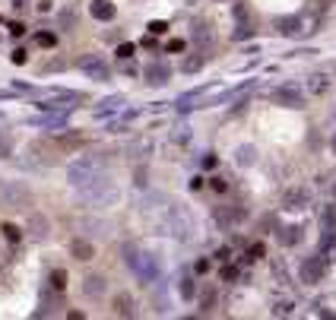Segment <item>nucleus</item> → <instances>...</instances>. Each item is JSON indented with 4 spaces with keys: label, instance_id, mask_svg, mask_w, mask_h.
<instances>
[{
    "label": "nucleus",
    "instance_id": "obj_25",
    "mask_svg": "<svg viewBox=\"0 0 336 320\" xmlns=\"http://www.w3.org/2000/svg\"><path fill=\"white\" fill-rule=\"evenodd\" d=\"M209 184H213V191H219V194H225V191H229V184H225V181H222V177H213V181H209Z\"/></svg>",
    "mask_w": 336,
    "mask_h": 320
},
{
    "label": "nucleus",
    "instance_id": "obj_11",
    "mask_svg": "<svg viewBox=\"0 0 336 320\" xmlns=\"http://www.w3.org/2000/svg\"><path fill=\"white\" fill-rule=\"evenodd\" d=\"M29 124L32 127H61V124H67V111H61V114H38V117H32Z\"/></svg>",
    "mask_w": 336,
    "mask_h": 320
},
{
    "label": "nucleus",
    "instance_id": "obj_6",
    "mask_svg": "<svg viewBox=\"0 0 336 320\" xmlns=\"http://www.w3.org/2000/svg\"><path fill=\"white\" fill-rule=\"evenodd\" d=\"M273 102L285 105V108H305V99H302V92H298L295 86H282V89H276V92H273Z\"/></svg>",
    "mask_w": 336,
    "mask_h": 320
},
{
    "label": "nucleus",
    "instance_id": "obj_18",
    "mask_svg": "<svg viewBox=\"0 0 336 320\" xmlns=\"http://www.w3.org/2000/svg\"><path fill=\"white\" fill-rule=\"evenodd\" d=\"M38 44H41V48H54V44H57V35H54V32H41V35H38Z\"/></svg>",
    "mask_w": 336,
    "mask_h": 320
},
{
    "label": "nucleus",
    "instance_id": "obj_20",
    "mask_svg": "<svg viewBox=\"0 0 336 320\" xmlns=\"http://www.w3.org/2000/svg\"><path fill=\"white\" fill-rule=\"evenodd\" d=\"M200 67H203V57H187V61H184V70H187V73H197Z\"/></svg>",
    "mask_w": 336,
    "mask_h": 320
},
{
    "label": "nucleus",
    "instance_id": "obj_34",
    "mask_svg": "<svg viewBox=\"0 0 336 320\" xmlns=\"http://www.w3.org/2000/svg\"><path fill=\"white\" fill-rule=\"evenodd\" d=\"M0 121H4V114H0Z\"/></svg>",
    "mask_w": 336,
    "mask_h": 320
},
{
    "label": "nucleus",
    "instance_id": "obj_13",
    "mask_svg": "<svg viewBox=\"0 0 336 320\" xmlns=\"http://www.w3.org/2000/svg\"><path fill=\"white\" fill-rule=\"evenodd\" d=\"M121 108H124V99H121V96H111V99H105L99 108H95V114L108 117V114H114V111H121Z\"/></svg>",
    "mask_w": 336,
    "mask_h": 320
},
{
    "label": "nucleus",
    "instance_id": "obj_19",
    "mask_svg": "<svg viewBox=\"0 0 336 320\" xmlns=\"http://www.w3.org/2000/svg\"><path fill=\"white\" fill-rule=\"evenodd\" d=\"M117 57H121V61H127V57H134V44L130 41H124V44H117V51H114Z\"/></svg>",
    "mask_w": 336,
    "mask_h": 320
},
{
    "label": "nucleus",
    "instance_id": "obj_3",
    "mask_svg": "<svg viewBox=\"0 0 336 320\" xmlns=\"http://www.w3.org/2000/svg\"><path fill=\"white\" fill-rule=\"evenodd\" d=\"M124 260H127V266L134 269V276L137 279H143V282H152L155 276H159V266H155V260L146 254V251H140V247H134V244H124Z\"/></svg>",
    "mask_w": 336,
    "mask_h": 320
},
{
    "label": "nucleus",
    "instance_id": "obj_17",
    "mask_svg": "<svg viewBox=\"0 0 336 320\" xmlns=\"http://www.w3.org/2000/svg\"><path fill=\"white\" fill-rule=\"evenodd\" d=\"M48 282H51V289H54V292H64V289H67V282H70V276H67V269H51Z\"/></svg>",
    "mask_w": 336,
    "mask_h": 320
},
{
    "label": "nucleus",
    "instance_id": "obj_31",
    "mask_svg": "<svg viewBox=\"0 0 336 320\" xmlns=\"http://www.w3.org/2000/svg\"><path fill=\"white\" fill-rule=\"evenodd\" d=\"M10 32H13V35H16V38H19V35H22V32H26V26H22V22H13V26H10Z\"/></svg>",
    "mask_w": 336,
    "mask_h": 320
},
{
    "label": "nucleus",
    "instance_id": "obj_5",
    "mask_svg": "<svg viewBox=\"0 0 336 320\" xmlns=\"http://www.w3.org/2000/svg\"><path fill=\"white\" fill-rule=\"evenodd\" d=\"M298 272H302V282H305V286H317V282L323 279V272H327V260H323L320 254H317V257H308Z\"/></svg>",
    "mask_w": 336,
    "mask_h": 320
},
{
    "label": "nucleus",
    "instance_id": "obj_26",
    "mask_svg": "<svg viewBox=\"0 0 336 320\" xmlns=\"http://www.w3.org/2000/svg\"><path fill=\"white\" fill-rule=\"evenodd\" d=\"M10 61H13L16 67H22V64H26V51H13V54H10Z\"/></svg>",
    "mask_w": 336,
    "mask_h": 320
},
{
    "label": "nucleus",
    "instance_id": "obj_32",
    "mask_svg": "<svg viewBox=\"0 0 336 320\" xmlns=\"http://www.w3.org/2000/svg\"><path fill=\"white\" fill-rule=\"evenodd\" d=\"M235 276H238V269H235V266H229V269H225V272H222V279H229V282H232Z\"/></svg>",
    "mask_w": 336,
    "mask_h": 320
},
{
    "label": "nucleus",
    "instance_id": "obj_33",
    "mask_svg": "<svg viewBox=\"0 0 336 320\" xmlns=\"http://www.w3.org/2000/svg\"><path fill=\"white\" fill-rule=\"evenodd\" d=\"M333 152H336V136H333Z\"/></svg>",
    "mask_w": 336,
    "mask_h": 320
},
{
    "label": "nucleus",
    "instance_id": "obj_28",
    "mask_svg": "<svg viewBox=\"0 0 336 320\" xmlns=\"http://www.w3.org/2000/svg\"><path fill=\"white\" fill-rule=\"evenodd\" d=\"M181 295H184V298L190 301V298H194V286H190V279H184V286H181Z\"/></svg>",
    "mask_w": 336,
    "mask_h": 320
},
{
    "label": "nucleus",
    "instance_id": "obj_27",
    "mask_svg": "<svg viewBox=\"0 0 336 320\" xmlns=\"http://www.w3.org/2000/svg\"><path fill=\"white\" fill-rule=\"evenodd\" d=\"M311 89H314V92H323V89H327V79H323V76H314V82H311Z\"/></svg>",
    "mask_w": 336,
    "mask_h": 320
},
{
    "label": "nucleus",
    "instance_id": "obj_10",
    "mask_svg": "<svg viewBox=\"0 0 336 320\" xmlns=\"http://www.w3.org/2000/svg\"><path fill=\"white\" fill-rule=\"evenodd\" d=\"M82 295H86V298H102L105 295V276H86L82 279Z\"/></svg>",
    "mask_w": 336,
    "mask_h": 320
},
{
    "label": "nucleus",
    "instance_id": "obj_24",
    "mask_svg": "<svg viewBox=\"0 0 336 320\" xmlns=\"http://www.w3.org/2000/svg\"><path fill=\"white\" fill-rule=\"evenodd\" d=\"M247 254H250V260H260L263 254H267V247H263V244H250V251H247Z\"/></svg>",
    "mask_w": 336,
    "mask_h": 320
},
{
    "label": "nucleus",
    "instance_id": "obj_14",
    "mask_svg": "<svg viewBox=\"0 0 336 320\" xmlns=\"http://www.w3.org/2000/svg\"><path fill=\"white\" fill-rule=\"evenodd\" d=\"M70 254L86 263V260H92V257H95V247H92L89 241H73V244H70Z\"/></svg>",
    "mask_w": 336,
    "mask_h": 320
},
{
    "label": "nucleus",
    "instance_id": "obj_29",
    "mask_svg": "<svg viewBox=\"0 0 336 320\" xmlns=\"http://www.w3.org/2000/svg\"><path fill=\"white\" fill-rule=\"evenodd\" d=\"M323 222H336V206H327V209H323Z\"/></svg>",
    "mask_w": 336,
    "mask_h": 320
},
{
    "label": "nucleus",
    "instance_id": "obj_7",
    "mask_svg": "<svg viewBox=\"0 0 336 320\" xmlns=\"http://www.w3.org/2000/svg\"><path fill=\"white\" fill-rule=\"evenodd\" d=\"M168 79H172V67H168V64L155 61V64L146 67V82H149V86H165Z\"/></svg>",
    "mask_w": 336,
    "mask_h": 320
},
{
    "label": "nucleus",
    "instance_id": "obj_12",
    "mask_svg": "<svg viewBox=\"0 0 336 320\" xmlns=\"http://www.w3.org/2000/svg\"><path fill=\"white\" fill-rule=\"evenodd\" d=\"M282 203H285V209H305V206H308V191H305V187H298V191H289Z\"/></svg>",
    "mask_w": 336,
    "mask_h": 320
},
{
    "label": "nucleus",
    "instance_id": "obj_1",
    "mask_svg": "<svg viewBox=\"0 0 336 320\" xmlns=\"http://www.w3.org/2000/svg\"><path fill=\"white\" fill-rule=\"evenodd\" d=\"M67 177H70V184H73V187H79V191H82L86 184L102 181V177H105V165H102V159L82 156V159H76V162H70Z\"/></svg>",
    "mask_w": 336,
    "mask_h": 320
},
{
    "label": "nucleus",
    "instance_id": "obj_30",
    "mask_svg": "<svg viewBox=\"0 0 336 320\" xmlns=\"http://www.w3.org/2000/svg\"><path fill=\"white\" fill-rule=\"evenodd\" d=\"M250 159H254V156H250V149H241V152H238V162H241V165H247Z\"/></svg>",
    "mask_w": 336,
    "mask_h": 320
},
{
    "label": "nucleus",
    "instance_id": "obj_16",
    "mask_svg": "<svg viewBox=\"0 0 336 320\" xmlns=\"http://www.w3.org/2000/svg\"><path fill=\"white\" fill-rule=\"evenodd\" d=\"M279 241H282L285 247L298 244V241H302V228H298V225H289V228H282V232H279Z\"/></svg>",
    "mask_w": 336,
    "mask_h": 320
},
{
    "label": "nucleus",
    "instance_id": "obj_22",
    "mask_svg": "<svg viewBox=\"0 0 336 320\" xmlns=\"http://www.w3.org/2000/svg\"><path fill=\"white\" fill-rule=\"evenodd\" d=\"M4 235H7V241H19L22 238V232L16 228V225H4Z\"/></svg>",
    "mask_w": 336,
    "mask_h": 320
},
{
    "label": "nucleus",
    "instance_id": "obj_2",
    "mask_svg": "<svg viewBox=\"0 0 336 320\" xmlns=\"http://www.w3.org/2000/svg\"><path fill=\"white\" fill-rule=\"evenodd\" d=\"M0 203L13 206V209H32L35 206V194L22 181H0Z\"/></svg>",
    "mask_w": 336,
    "mask_h": 320
},
{
    "label": "nucleus",
    "instance_id": "obj_8",
    "mask_svg": "<svg viewBox=\"0 0 336 320\" xmlns=\"http://www.w3.org/2000/svg\"><path fill=\"white\" fill-rule=\"evenodd\" d=\"M89 13H92V19H99V22H111L117 10H114L111 0H92V4H89Z\"/></svg>",
    "mask_w": 336,
    "mask_h": 320
},
{
    "label": "nucleus",
    "instance_id": "obj_21",
    "mask_svg": "<svg viewBox=\"0 0 336 320\" xmlns=\"http://www.w3.org/2000/svg\"><path fill=\"white\" fill-rule=\"evenodd\" d=\"M149 32H152V35H165V32H168V22L152 19V22H149Z\"/></svg>",
    "mask_w": 336,
    "mask_h": 320
},
{
    "label": "nucleus",
    "instance_id": "obj_4",
    "mask_svg": "<svg viewBox=\"0 0 336 320\" xmlns=\"http://www.w3.org/2000/svg\"><path fill=\"white\" fill-rule=\"evenodd\" d=\"M76 67H79L89 79H111V67H108L102 57H95V54L79 57V64H76Z\"/></svg>",
    "mask_w": 336,
    "mask_h": 320
},
{
    "label": "nucleus",
    "instance_id": "obj_9",
    "mask_svg": "<svg viewBox=\"0 0 336 320\" xmlns=\"http://www.w3.org/2000/svg\"><path fill=\"white\" fill-rule=\"evenodd\" d=\"M114 314H117V317H137L134 298H130L127 292H117V295H114Z\"/></svg>",
    "mask_w": 336,
    "mask_h": 320
},
{
    "label": "nucleus",
    "instance_id": "obj_15",
    "mask_svg": "<svg viewBox=\"0 0 336 320\" xmlns=\"http://www.w3.org/2000/svg\"><path fill=\"white\" fill-rule=\"evenodd\" d=\"M298 26H302V19H298V16H282V19H276V29H279L282 35H298V32H302Z\"/></svg>",
    "mask_w": 336,
    "mask_h": 320
},
{
    "label": "nucleus",
    "instance_id": "obj_23",
    "mask_svg": "<svg viewBox=\"0 0 336 320\" xmlns=\"http://www.w3.org/2000/svg\"><path fill=\"white\" fill-rule=\"evenodd\" d=\"M184 48H187V41H184V38H172V41H168V51H175V54H178V51H184Z\"/></svg>",
    "mask_w": 336,
    "mask_h": 320
}]
</instances>
